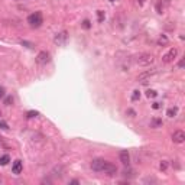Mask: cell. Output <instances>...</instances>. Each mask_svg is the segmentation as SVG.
<instances>
[{
	"label": "cell",
	"instance_id": "2e32d148",
	"mask_svg": "<svg viewBox=\"0 0 185 185\" xmlns=\"http://www.w3.org/2000/svg\"><path fill=\"white\" fill-rule=\"evenodd\" d=\"M169 41H168V38L165 36V35H162V36H159V39H158V45H166Z\"/></svg>",
	"mask_w": 185,
	"mask_h": 185
},
{
	"label": "cell",
	"instance_id": "7c38bea8",
	"mask_svg": "<svg viewBox=\"0 0 185 185\" xmlns=\"http://www.w3.org/2000/svg\"><path fill=\"white\" fill-rule=\"evenodd\" d=\"M164 124V122H162V119H158V117H153L151 120V127H153V129H156V127H160Z\"/></svg>",
	"mask_w": 185,
	"mask_h": 185
},
{
	"label": "cell",
	"instance_id": "52a82bcc",
	"mask_svg": "<svg viewBox=\"0 0 185 185\" xmlns=\"http://www.w3.org/2000/svg\"><path fill=\"white\" fill-rule=\"evenodd\" d=\"M67 39H68V34L65 32V30H62V32H59V34L55 35L54 42L56 43L58 46H62V45H65V42H67Z\"/></svg>",
	"mask_w": 185,
	"mask_h": 185
},
{
	"label": "cell",
	"instance_id": "8992f818",
	"mask_svg": "<svg viewBox=\"0 0 185 185\" xmlns=\"http://www.w3.org/2000/svg\"><path fill=\"white\" fill-rule=\"evenodd\" d=\"M158 72V70L156 68H151V70H147V71H143V72H140L138 75V80L139 81H142V83H146V80L147 78H151V77H153Z\"/></svg>",
	"mask_w": 185,
	"mask_h": 185
},
{
	"label": "cell",
	"instance_id": "d4e9b609",
	"mask_svg": "<svg viewBox=\"0 0 185 185\" xmlns=\"http://www.w3.org/2000/svg\"><path fill=\"white\" fill-rule=\"evenodd\" d=\"M3 97H4V88L0 87V98H3Z\"/></svg>",
	"mask_w": 185,
	"mask_h": 185
},
{
	"label": "cell",
	"instance_id": "9a60e30c",
	"mask_svg": "<svg viewBox=\"0 0 185 185\" xmlns=\"http://www.w3.org/2000/svg\"><path fill=\"white\" fill-rule=\"evenodd\" d=\"M10 162V156L9 155H3L0 158V165H7Z\"/></svg>",
	"mask_w": 185,
	"mask_h": 185
},
{
	"label": "cell",
	"instance_id": "5bb4252c",
	"mask_svg": "<svg viewBox=\"0 0 185 185\" xmlns=\"http://www.w3.org/2000/svg\"><path fill=\"white\" fill-rule=\"evenodd\" d=\"M104 19H106L104 12H103V10H97V20L100 22V23H103V22H104Z\"/></svg>",
	"mask_w": 185,
	"mask_h": 185
},
{
	"label": "cell",
	"instance_id": "6da1fadb",
	"mask_svg": "<svg viewBox=\"0 0 185 185\" xmlns=\"http://www.w3.org/2000/svg\"><path fill=\"white\" fill-rule=\"evenodd\" d=\"M91 169L96 171V172H104V174H107V175H114V174L117 172V168H116L113 164H110L109 160L101 159V158L92 159Z\"/></svg>",
	"mask_w": 185,
	"mask_h": 185
},
{
	"label": "cell",
	"instance_id": "7402d4cb",
	"mask_svg": "<svg viewBox=\"0 0 185 185\" xmlns=\"http://www.w3.org/2000/svg\"><path fill=\"white\" fill-rule=\"evenodd\" d=\"M0 129H3V130H7L9 129V124L4 120H0Z\"/></svg>",
	"mask_w": 185,
	"mask_h": 185
},
{
	"label": "cell",
	"instance_id": "44dd1931",
	"mask_svg": "<svg viewBox=\"0 0 185 185\" xmlns=\"http://www.w3.org/2000/svg\"><path fill=\"white\" fill-rule=\"evenodd\" d=\"M38 111H28V113H26V117L28 119H32V117H36V116H38Z\"/></svg>",
	"mask_w": 185,
	"mask_h": 185
},
{
	"label": "cell",
	"instance_id": "8fae6325",
	"mask_svg": "<svg viewBox=\"0 0 185 185\" xmlns=\"http://www.w3.org/2000/svg\"><path fill=\"white\" fill-rule=\"evenodd\" d=\"M119 158H120V162H122L123 165H129V164H130V153H129L127 151H122V152H120Z\"/></svg>",
	"mask_w": 185,
	"mask_h": 185
},
{
	"label": "cell",
	"instance_id": "4316f807",
	"mask_svg": "<svg viewBox=\"0 0 185 185\" xmlns=\"http://www.w3.org/2000/svg\"><path fill=\"white\" fill-rule=\"evenodd\" d=\"M136 3H139V4H143V2H145V0H135Z\"/></svg>",
	"mask_w": 185,
	"mask_h": 185
},
{
	"label": "cell",
	"instance_id": "e0dca14e",
	"mask_svg": "<svg viewBox=\"0 0 185 185\" xmlns=\"http://www.w3.org/2000/svg\"><path fill=\"white\" fill-rule=\"evenodd\" d=\"M156 96H158V92H156L155 90H147V91H146V97H147V98H155Z\"/></svg>",
	"mask_w": 185,
	"mask_h": 185
},
{
	"label": "cell",
	"instance_id": "ba28073f",
	"mask_svg": "<svg viewBox=\"0 0 185 185\" xmlns=\"http://www.w3.org/2000/svg\"><path fill=\"white\" fill-rule=\"evenodd\" d=\"M169 7V0H156V10L159 15L166 12V9Z\"/></svg>",
	"mask_w": 185,
	"mask_h": 185
},
{
	"label": "cell",
	"instance_id": "4fadbf2b",
	"mask_svg": "<svg viewBox=\"0 0 185 185\" xmlns=\"http://www.w3.org/2000/svg\"><path fill=\"white\" fill-rule=\"evenodd\" d=\"M178 114V107H171V109H168V111H166V116L168 117H175Z\"/></svg>",
	"mask_w": 185,
	"mask_h": 185
},
{
	"label": "cell",
	"instance_id": "7a4b0ae2",
	"mask_svg": "<svg viewBox=\"0 0 185 185\" xmlns=\"http://www.w3.org/2000/svg\"><path fill=\"white\" fill-rule=\"evenodd\" d=\"M136 64L138 65H142V67H146V65H151L153 61H155V56L152 54H147V52H143V54H139L136 56Z\"/></svg>",
	"mask_w": 185,
	"mask_h": 185
},
{
	"label": "cell",
	"instance_id": "d6986e66",
	"mask_svg": "<svg viewBox=\"0 0 185 185\" xmlns=\"http://www.w3.org/2000/svg\"><path fill=\"white\" fill-rule=\"evenodd\" d=\"M81 26H83V29H90V28H91V22H90L88 19H84L83 23H81Z\"/></svg>",
	"mask_w": 185,
	"mask_h": 185
},
{
	"label": "cell",
	"instance_id": "83f0119b",
	"mask_svg": "<svg viewBox=\"0 0 185 185\" xmlns=\"http://www.w3.org/2000/svg\"><path fill=\"white\" fill-rule=\"evenodd\" d=\"M109 2H111V3H116V2H119V0H109Z\"/></svg>",
	"mask_w": 185,
	"mask_h": 185
},
{
	"label": "cell",
	"instance_id": "9c48e42d",
	"mask_svg": "<svg viewBox=\"0 0 185 185\" xmlns=\"http://www.w3.org/2000/svg\"><path fill=\"white\" fill-rule=\"evenodd\" d=\"M172 140L174 143H178V145H181V143L185 142V133L182 130H175L172 135Z\"/></svg>",
	"mask_w": 185,
	"mask_h": 185
},
{
	"label": "cell",
	"instance_id": "ac0fdd59",
	"mask_svg": "<svg viewBox=\"0 0 185 185\" xmlns=\"http://www.w3.org/2000/svg\"><path fill=\"white\" fill-rule=\"evenodd\" d=\"M139 98H140V91H139V90H135L133 94H132V101H138Z\"/></svg>",
	"mask_w": 185,
	"mask_h": 185
},
{
	"label": "cell",
	"instance_id": "277c9868",
	"mask_svg": "<svg viewBox=\"0 0 185 185\" xmlns=\"http://www.w3.org/2000/svg\"><path fill=\"white\" fill-rule=\"evenodd\" d=\"M177 55H178V49H177V48H171V49H169L168 52L162 56V62H165V64L172 62L174 59L177 58Z\"/></svg>",
	"mask_w": 185,
	"mask_h": 185
},
{
	"label": "cell",
	"instance_id": "3957f363",
	"mask_svg": "<svg viewBox=\"0 0 185 185\" xmlns=\"http://www.w3.org/2000/svg\"><path fill=\"white\" fill-rule=\"evenodd\" d=\"M28 23H29L32 28H39V26L43 23V16L41 12H35L32 15L28 16Z\"/></svg>",
	"mask_w": 185,
	"mask_h": 185
},
{
	"label": "cell",
	"instance_id": "5b68a950",
	"mask_svg": "<svg viewBox=\"0 0 185 185\" xmlns=\"http://www.w3.org/2000/svg\"><path fill=\"white\" fill-rule=\"evenodd\" d=\"M51 61V54L49 52H46V51H41L36 56V62L39 65H46V64Z\"/></svg>",
	"mask_w": 185,
	"mask_h": 185
},
{
	"label": "cell",
	"instance_id": "484cf974",
	"mask_svg": "<svg viewBox=\"0 0 185 185\" xmlns=\"http://www.w3.org/2000/svg\"><path fill=\"white\" fill-rule=\"evenodd\" d=\"M184 67V59H181V61H179V68H182Z\"/></svg>",
	"mask_w": 185,
	"mask_h": 185
},
{
	"label": "cell",
	"instance_id": "cb8c5ba5",
	"mask_svg": "<svg viewBox=\"0 0 185 185\" xmlns=\"http://www.w3.org/2000/svg\"><path fill=\"white\" fill-rule=\"evenodd\" d=\"M152 109H153V110L160 109V103H153V104H152Z\"/></svg>",
	"mask_w": 185,
	"mask_h": 185
},
{
	"label": "cell",
	"instance_id": "603a6c76",
	"mask_svg": "<svg viewBox=\"0 0 185 185\" xmlns=\"http://www.w3.org/2000/svg\"><path fill=\"white\" fill-rule=\"evenodd\" d=\"M12 103H13V98H12V97H7V98L4 100V104H6V106H10Z\"/></svg>",
	"mask_w": 185,
	"mask_h": 185
},
{
	"label": "cell",
	"instance_id": "30bf717a",
	"mask_svg": "<svg viewBox=\"0 0 185 185\" xmlns=\"http://www.w3.org/2000/svg\"><path fill=\"white\" fill-rule=\"evenodd\" d=\"M22 171H23V164H22V160H15L12 165V172L15 174V175H19V174H22Z\"/></svg>",
	"mask_w": 185,
	"mask_h": 185
},
{
	"label": "cell",
	"instance_id": "ffe728a7",
	"mask_svg": "<svg viewBox=\"0 0 185 185\" xmlns=\"http://www.w3.org/2000/svg\"><path fill=\"white\" fill-rule=\"evenodd\" d=\"M159 169L160 171H166V169H168V162H166V160H162V162H160L159 164Z\"/></svg>",
	"mask_w": 185,
	"mask_h": 185
}]
</instances>
